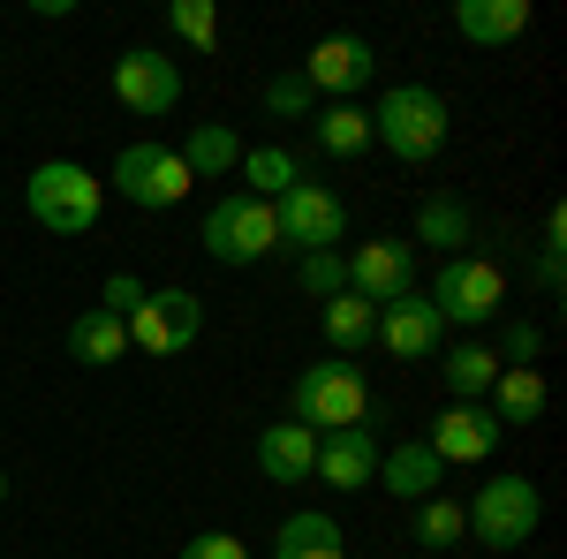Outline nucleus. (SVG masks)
<instances>
[{
    "mask_svg": "<svg viewBox=\"0 0 567 559\" xmlns=\"http://www.w3.org/2000/svg\"><path fill=\"white\" fill-rule=\"evenodd\" d=\"M371 144H386L401 167H424L446 152V99L432 84H393L371 106Z\"/></svg>",
    "mask_w": 567,
    "mask_h": 559,
    "instance_id": "f257e3e1",
    "label": "nucleus"
},
{
    "mask_svg": "<svg viewBox=\"0 0 567 559\" xmlns=\"http://www.w3.org/2000/svg\"><path fill=\"white\" fill-rule=\"evenodd\" d=\"M371 416V386H363V371L355 363H310L303 379L288 386V424L303 431H355Z\"/></svg>",
    "mask_w": 567,
    "mask_h": 559,
    "instance_id": "f03ea898",
    "label": "nucleus"
},
{
    "mask_svg": "<svg viewBox=\"0 0 567 559\" xmlns=\"http://www.w3.org/2000/svg\"><path fill=\"white\" fill-rule=\"evenodd\" d=\"M462 521H470V537H477L484 552H515L545 521V491L529 476H492V484H477V499L462 507Z\"/></svg>",
    "mask_w": 567,
    "mask_h": 559,
    "instance_id": "7ed1b4c3",
    "label": "nucleus"
},
{
    "mask_svg": "<svg viewBox=\"0 0 567 559\" xmlns=\"http://www.w3.org/2000/svg\"><path fill=\"white\" fill-rule=\"evenodd\" d=\"M23 205H31V219H39L45 235H91L99 227V174L76 167V159H45L31 182H23Z\"/></svg>",
    "mask_w": 567,
    "mask_h": 559,
    "instance_id": "20e7f679",
    "label": "nucleus"
},
{
    "mask_svg": "<svg viewBox=\"0 0 567 559\" xmlns=\"http://www.w3.org/2000/svg\"><path fill=\"white\" fill-rule=\"evenodd\" d=\"M280 250V213L250 197V189H235V197H219L213 213H205V258L213 265H258Z\"/></svg>",
    "mask_w": 567,
    "mask_h": 559,
    "instance_id": "39448f33",
    "label": "nucleus"
},
{
    "mask_svg": "<svg viewBox=\"0 0 567 559\" xmlns=\"http://www.w3.org/2000/svg\"><path fill=\"white\" fill-rule=\"evenodd\" d=\"M439 310V325H492L499 310H507V272L492 258H446L439 265V280H432V296H424Z\"/></svg>",
    "mask_w": 567,
    "mask_h": 559,
    "instance_id": "423d86ee",
    "label": "nucleus"
},
{
    "mask_svg": "<svg viewBox=\"0 0 567 559\" xmlns=\"http://www.w3.org/2000/svg\"><path fill=\"white\" fill-rule=\"evenodd\" d=\"M122 325H130V348H144V355H182L205 333V302L189 296V288H144V302Z\"/></svg>",
    "mask_w": 567,
    "mask_h": 559,
    "instance_id": "0eeeda50",
    "label": "nucleus"
},
{
    "mask_svg": "<svg viewBox=\"0 0 567 559\" xmlns=\"http://www.w3.org/2000/svg\"><path fill=\"white\" fill-rule=\"evenodd\" d=\"M114 189L130 197L136 213H175L197 182H189V167H182L175 144H130V152L114 159Z\"/></svg>",
    "mask_w": 567,
    "mask_h": 559,
    "instance_id": "6e6552de",
    "label": "nucleus"
},
{
    "mask_svg": "<svg viewBox=\"0 0 567 559\" xmlns=\"http://www.w3.org/2000/svg\"><path fill=\"white\" fill-rule=\"evenodd\" d=\"M272 213H280V250H303V258L310 250H341V235H349V205H341L326 182H310V174L272 205Z\"/></svg>",
    "mask_w": 567,
    "mask_h": 559,
    "instance_id": "1a4fd4ad",
    "label": "nucleus"
},
{
    "mask_svg": "<svg viewBox=\"0 0 567 559\" xmlns=\"http://www.w3.org/2000/svg\"><path fill=\"white\" fill-rule=\"evenodd\" d=\"M114 99L130 106L136 122H167L182 106V69L167 53H152V45H130V53L114 61Z\"/></svg>",
    "mask_w": 567,
    "mask_h": 559,
    "instance_id": "9d476101",
    "label": "nucleus"
},
{
    "mask_svg": "<svg viewBox=\"0 0 567 559\" xmlns=\"http://www.w3.org/2000/svg\"><path fill=\"white\" fill-rule=\"evenodd\" d=\"M349 296H363L371 310H386V302H401L409 288H416V258H409V242H355L349 258Z\"/></svg>",
    "mask_w": 567,
    "mask_h": 559,
    "instance_id": "9b49d317",
    "label": "nucleus"
},
{
    "mask_svg": "<svg viewBox=\"0 0 567 559\" xmlns=\"http://www.w3.org/2000/svg\"><path fill=\"white\" fill-rule=\"evenodd\" d=\"M499 438H507V431L492 424V408H484V401H454V408L432 424L424 446L439 454V469H454V462H492V454H499Z\"/></svg>",
    "mask_w": 567,
    "mask_h": 559,
    "instance_id": "f8f14e48",
    "label": "nucleus"
},
{
    "mask_svg": "<svg viewBox=\"0 0 567 559\" xmlns=\"http://www.w3.org/2000/svg\"><path fill=\"white\" fill-rule=\"evenodd\" d=\"M371 39H355V31H341V39H318L310 45V61H303V84L310 91H333V99H349V91L371 84Z\"/></svg>",
    "mask_w": 567,
    "mask_h": 559,
    "instance_id": "ddd939ff",
    "label": "nucleus"
},
{
    "mask_svg": "<svg viewBox=\"0 0 567 559\" xmlns=\"http://www.w3.org/2000/svg\"><path fill=\"white\" fill-rule=\"evenodd\" d=\"M439 341H446V325H439V310L416 296V288L379 310V348H393L401 363H424V355H439Z\"/></svg>",
    "mask_w": 567,
    "mask_h": 559,
    "instance_id": "4468645a",
    "label": "nucleus"
},
{
    "mask_svg": "<svg viewBox=\"0 0 567 559\" xmlns=\"http://www.w3.org/2000/svg\"><path fill=\"white\" fill-rule=\"evenodd\" d=\"M318 484H333V491H363L371 476H379V438H371V424L355 431H326L318 438Z\"/></svg>",
    "mask_w": 567,
    "mask_h": 559,
    "instance_id": "2eb2a0df",
    "label": "nucleus"
},
{
    "mask_svg": "<svg viewBox=\"0 0 567 559\" xmlns=\"http://www.w3.org/2000/svg\"><path fill=\"white\" fill-rule=\"evenodd\" d=\"M439 454L424 446V438H401L393 454H379V476L371 484H386L393 499H409V507H424V499H439Z\"/></svg>",
    "mask_w": 567,
    "mask_h": 559,
    "instance_id": "dca6fc26",
    "label": "nucleus"
},
{
    "mask_svg": "<svg viewBox=\"0 0 567 559\" xmlns=\"http://www.w3.org/2000/svg\"><path fill=\"white\" fill-rule=\"evenodd\" d=\"M545 371L537 363H499V379H492V424L515 431V424H537L545 416Z\"/></svg>",
    "mask_w": 567,
    "mask_h": 559,
    "instance_id": "f3484780",
    "label": "nucleus"
},
{
    "mask_svg": "<svg viewBox=\"0 0 567 559\" xmlns=\"http://www.w3.org/2000/svg\"><path fill=\"white\" fill-rule=\"evenodd\" d=\"M258 469L272 476V484H310V469H318V431H303V424H265Z\"/></svg>",
    "mask_w": 567,
    "mask_h": 559,
    "instance_id": "a211bd4d",
    "label": "nucleus"
},
{
    "mask_svg": "<svg viewBox=\"0 0 567 559\" xmlns=\"http://www.w3.org/2000/svg\"><path fill=\"white\" fill-rule=\"evenodd\" d=\"M454 31L470 45H507L529 31V0H454Z\"/></svg>",
    "mask_w": 567,
    "mask_h": 559,
    "instance_id": "6ab92c4d",
    "label": "nucleus"
},
{
    "mask_svg": "<svg viewBox=\"0 0 567 559\" xmlns=\"http://www.w3.org/2000/svg\"><path fill=\"white\" fill-rule=\"evenodd\" d=\"M272 559H349L341 545V521L333 515H288L272 537Z\"/></svg>",
    "mask_w": 567,
    "mask_h": 559,
    "instance_id": "aec40b11",
    "label": "nucleus"
},
{
    "mask_svg": "<svg viewBox=\"0 0 567 559\" xmlns=\"http://www.w3.org/2000/svg\"><path fill=\"white\" fill-rule=\"evenodd\" d=\"M318 325H326L333 355H355V348H371V341H379V310H371L363 296H349V288H341L333 302H318Z\"/></svg>",
    "mask_w": 567,
    "mask_h": 559,
    "instance_id": "412c9836",
    "label": "nucleus"
},
{
    "mask_svg": "<svg viewBox=\"0 0 567 559\" xmlns=\"http://www.w3.org/2000/svg\"><path fill=\"white\" fill-rule=\"evenodd\" d=\"M182 167H189V182H219V174H235V167H243V136L227 130V122L189 130V144H182Z\"/></svg>",
    "mask_w": 567,
    "mask_h": 559,
    "instance_id": "4be33fe9",
    "label": "nucleus"
},
{
    "mask_svg": "<svg viewBox=\"0 0 567 559\" xmlns=\"http://www.w3.org/2000/svg\"><path fill=\"white\" fill-rule=\"evenodd\" d=\"M470 205L462 197H446V189H432L424 205H416V242H432V250H446V258H462V242H470Z\"/></svg>",
    "mask_w": 567,
    "mask_h": 559,
    "instance_id": "5701e85b",
    "label": "nucleus"
},
{
    "mask_svg": "<svg viewBox=\"0 0 567 559\" xmlns=\"http://www.w3.org/2000/svg\"><path fill=\"white\" fill-rule=\"evenodd\" d=\"M69 355L91 363V371H99V363H122V355H130V325H122L114 310H84V318L69 325Z\"/></svg>",
    "mask_w": 567,
    "mask_h": 559,
    "instance_id": "b1692460",
    "label": "nucleus"
},
{
    "mask_svg": "<svg viewBox=\"0 0 567 559\" xmlns=\"http://www.w3.org/2000/svg\"><path fill=\"white\" fill-rule=\"evenodd\" d=\"M243 182H250V197L272 205V197H288V189L303 182V159H296L288 144H250V152H243Z\"/></svg>",
    "mask_w": 567,
    "mask_h": 559,
    "instance_id": "393cba45",
    "label": "nucleus"
},
{
    "mask_svg": "<svg viewBox=\"0 0 567 559\" xmlns=\"http://www.w3.org/2000/svg\"><path fill=\"white\" fill-rule=\"evenodd\" d=\"M310 136H318V152L355 159V152H371V114H363V106H349V99H333V106L310 122Z\"/></svg>",
    "mask_w": 567,
    "mask_h": 559,
    "instance_id": "a878e982",
    "label": "nucleus"
},
{
    "mask_svg": "<svg viewBox=\"0 0 567 559\" xmlns=\"http://www.w3.org/2000/svg\"><path fill=\"white\" fill-rule=\"evenodd\" d=\"M439 379H446V393H454V401H477V393H492V379H499V355H492V348H477V341H462V348H446Z\"/></svg>",
    "mask_w": 567,
    "mask_h": 559,
    "instance_id": "bb28decb",
    "label": "nucleus"
},
{
    "mask_svg": "<svg viewBox=\"0 0 567 559\" xmlns=\"http://www.w3.org/2000/svg\"><path fill=\"white\" fill-rule=\"evenodd\" d=\"M462 499H424L416 507V552H454L462 545Z\"/></svg>",
    "mask_w": 567,
    "mask_h": 559,
    "instance_id": "cd10ccee",
    "label": "nucleus"
},
{
    "mask_svg": "<svg viewBox=\"0 0 567 559\" xmlns=\"http://www.w3.org/2000/svg\"><path fill=\"white\" fill-rule=\"evenodd\" d=\"M537 288L545 296H560L567 288V205L545 213V242H537Z\"/></svg>",
    "mask_w": 567,
    "mask_h": 559,
    "instance_id": "c85d7f7f",
    "label": "nucleus"
},
{
    "mask_svg": "<svg viewBox=\"0 0 567 559\" xmlns=\"http://www.w3.org/2000/svg\"><path fill=\"white\" fill-rule=\"evenodd\" d=\"M296 288H303V296H318V302H333L341 288H349V265H341V250H310V258L296 265Z\"/></svg>",
    "mask_w": 567,
    "mask_h": 559,
    "instance_id": "c756f323",
    "label": "nucleus"
},
{
    "mask_svg": "<svg viewBox=\"0 0 567 559\" xmlns=\"http://www.w3.org/2000/svg\"><path fill=\"white\" fill-rule=\"evenodd\" d=\"M167 23H175L197 53H219V8H213V0H175V8H167Z\"/></svg>",
    "mask_w": 567,
    "mask_h": 559,
    "instance_id": "7c9ffc66",
    "label": "nucleus"
},
{
    "mask_svg": "<svg viewBox=\"0 0 567 559\" xmlns=\"http://www.w3.org/2000/svg\"><path fill=\"white\" fill-rule=\"evenodd\" d=\"M310 99H318V91L303 84V69H288V76H272V84H265V114H280V122H303Z\"/></svg>",
    "mask_w": 567,
    "mask_h": 559,
    "instance_id": "2f4dec72",
    "label": "nucleus"
},
{
    "mask_svg": "<svg viewBox=\"0 0 567 559\" xmlns=\"http://www.w3.org/2000/svg\"><path fill=\"white\" fill-rule=\"evenodd\" d=\"M182 559H250V545H243V537H227V529H205V537H189V545H182Z\"/></svg>",
    "mask_w": 567,
    "mask_h": 559,
    "instance_id": "473e14b6",
    "label": "nucleus"
},
{
    "mask_svg": "<svg viewBox=\"0 0 567 559\" xmlns=\"http://www.w3.org/2000/svg\"><path fill=\"white\" fill-rule=\"evenodd\" d=\"M507 355H499V363H537V348H545V333H537V325H529V318H515V325H507Z\"/></svg>",
    "mask_w": 567,
    "mask_h": 559,
    "instance_id": "72a5a7b5",
    "label": "nucleus"
},
{
    "mask_svg": "<svg viewBox=\"0 0 567 559\" xmlns=\"http://www.w3.org/2000/svg\"><path fill=\"white\" fill-rule=\"evenodd\" d=\"M136 302H144V280H136V272H114V280H106V302H99V310H114V318H130Z\"/></svg>",
    "mask_w": 567,
    "mask_h": 559,
    "instance_id": "f704fd0d",
    "label": "nucleus"
},
{
    "mask_svg": "<svg viewBox=\"0 0 567 559\" xmlns=\"http://www.w3.org/2000/svg\"><path fill=\"white\" fill-rule=\"evenodd\" d=\"M0 507H8V469H0Z\"/></svg>",
    "mask_w": 567,
    "mask_h": 559,
    "instance_id": "c9c22d12",
    "label": "nucleus"
}]
</instances>
